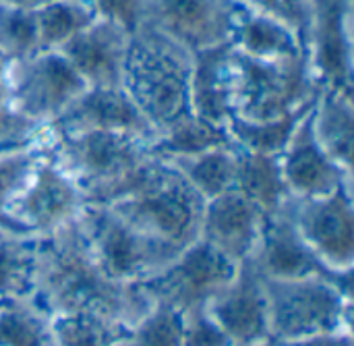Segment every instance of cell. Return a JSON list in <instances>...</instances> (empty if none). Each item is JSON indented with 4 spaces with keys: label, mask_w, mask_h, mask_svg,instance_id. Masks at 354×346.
I'll return each mask as SVG.
<instances>
[{
    "label": "cell",
    "mask_w": 354,
    "mask_h": 346,
    "mask_svg": "<svg viewBox=\"0 0 354 346\" xmlns=\"http://www.w3.org/2000/svg\"><path fill=\"white\" fill-rule=\"evenodd\" d=\"M77 218L41 237L35 297L50 313L85 311L133 326L149 311V301L139 286L106 276Z\"/></svg>",
    "instance_id": "cell-1"
},
{
    "label": "cell",
    "mask_w": 354,
    "mask_h": 346,
    "mask_svg": "<svg viewBox=\"0 0 354 346\" xmlns=\"http://www.w3.org/2000/svg\"><path fill=\"white\" fill-rule=\"evenodd\" d=\"M193 52L158 29L139 23L131 33L120 87L153 131L191 114Z\"/></svg>",
    "instance_id": "cell-2"
},
{
    "label": "cell",
    "mask_w": 354,
    "mask_h": 346,
    "mask_svg": "<svg viewBox=\"0 0 354 346\" xmlns=\"http://www.w3.org/2000/svg\"><path fill=\"white\" fill-rule=\"evenodd\" d=\"M48 152L79 185L85 201L100 206L116 201L153 156L149 137L118 131L48 129Z\"/></svg>",
    "instance_id": "cell-3"
},
{
    "label": "cell",
    "mask_w": 354,
    "mask_h": 346,
    "mask_svg": "<svg viewBox=\"0 0 354 346\" xmlns=\"http://www.w3.org/2000/svg\"><path fill=\"white\" fill-rule=\"evenodd\" d=\"M108 206L147 235L185 249L199 239L205 199L170 162L151 156L131 187Z\"/></svg>",
    "instance_id": "cell-4"
},
{
    "label": "cell",
    "mask_w": 354,
    "mask_h": 346,
    "mask_svg": "<svg viewBox=\"0 0 354 346\" xmlns=\"http://www.w3.org/2000/svg\"><path fill=\"white\" fill-rule=\"evenodd\" d=\"M270 336L295 345L319 334L353 330V284L330 278H263Z\"/></svg>",
    "instance_id": "cell-5"
},
{
    "label": "cell",
    "mask_w": 354,
    "mask_h": 346,
    "mask_svg": "<svg viewBox=\"0 0 354 346\" xmlns=\"http://www.w3.org/2000/svg\"><path fill=\"white\" fill-rule=\"evenodd\" d=\"M319 93L307 54L282 60L249 58L232 48V116L276 120L309 108Z\"/></svg>",
    "instance_id": "cell-6"
},
{
    "label": "cell",
    "mask_w": 354,
    "mask_h": 346,
    "mask_svg": "<svg viewBox=\"0 0 354 346\" xmlns=\"http://www.w3.org/2000/svg\"><path fill=\"white\" fill-rule=\"evenodd\" d=\"M77 220L100 268L124 286L149 280L183 251L137 228L110 206L85 203Z\"/></svg>",
    "instance_id": "cell-7"
},
{
    "label": "cell",
    "mask_w": 354,
    "mask_h": 346,
    "mask_svg": "<svg viewBox=\"0 0 354 346\" xmlns=\"http://www.w3.org/2000/svg\"><path fill=\"white\" fill-rule=\"evenodd\" d=\"M85 203L83 191L52 158L46 139L39 160L6 203L4 222L15 230L44 237L73 222L83 212Z\"/></svg>",
    "instance_id": "cell-8"
},
{
    "label": "cell",
    "mask_w": 354,
    "mask_h": 346,
    "mask_svg": "<svg viewBox=\"0 0 354 346\" xmlns=\"http://www.w3.org/2000/svg\"><path fill=\"white\" fill-rule=\"evenodd\" d=\"M354 183L324 195L288 197L284 210L307 247L336 274L353 276Z\"/></svg>",
    "instance_id": "cell-9"
},
{
    "label": "cell",
    "mask_w": 354,
    "mask_h": 346,
    "mask_svg": "<svg viewBox=\"0 0 354 346\" xmlns=\"http://www.w3.org/2000/svg\"><path fill=\"white\" fill-rule=\"evenodd\" d=\"M239 264L222 255L203 239L185 247L162 272L137 284L149 305L189 311L205 305L236 274Z\"/></svg>",
    "instance_id": "cell-10"
},
{
    "label": "cell",
    "mask_w": 354,
    "mask_h": 346,
    "mask_svg": "<svg viewBox=\"0 0 354 346\" xmlns=\"http://www.w3.org/2000/svg\"><path fill=\"white\" fill-rule=\"evenodd\" d=\"M87 87L81 75L58 50L8 62V93L12 108L37 127H50Z\"/></svg>",
    "instance_id": "cell-11"
},
{
    "label": "cell",
    "mask_w": 354,
    "mask_h": 346,
    "mask_svg": "<svg viewBox=\"0 0 354 346\" xmlns=\"http://www.w3.org/2000/svg\"><path fill=\"white\" fill-rule=\"evenodd\" d=\"M239 0H141V23L191 52L226 44Z\"/></svg>",
    "instance_id": "cell-12"
},
{
    "label": "cell",
    "mask_w": 354,
    "mask_h": 346,
    "mask_svg": "<svg viewBox=\"0 0 354 346\" xmlns=\"http://www.w3.org/2000/svg\"><path fill=\"white\" fill-rule=\"evenodd\" d=\"M307 60L319 87L354 91L353 0H311Z\"/></svg>",
    "instance_id": "cell-13"
},
{
    "label": "cell",
    "mask_w": 354,
    "mask_h": 346,
    "mask_svg": "<svg viewBox=\"0 0 354 346\" xmlns=\"http://www.w3.org/2000/svg\"><path fill=\"white\" fill-rule=\"evenodd\" d=\"M205 311L230 338L232 346L272 340L263 276L251 260L239 264L232 280L205 303Z\"/></svg>",
    "instance_id": "cell-14"
},
{
    "label": "cell",
    "mask_w": 354,
    "mask_h": 346,
    "mask_svg": "<svg viewBox=\"0 0 354 346\" xmlns=\"http://www.w3.org/2000/svg\"><path fill=\"white\" fill-rule=\"evenodd\" d=\"M268 214L236 189L205 201L199 239L234 264L251 260L259 247Z\"/></svg>",
    "instance_id": "cell-15"
},
{
    "label": "cell",
    "mask_w": 354,
    "mask_h": 346,
    "mask_svg": "<svg viewBox=\"0 0 354 346\" xmlns=\"http://www.w3.org/2000/svg\"><path fill=\"white\" fill-rule=\"evenodd\" d=\"M280 166L290 197L324 195L344 183H354L353 170L342 168L319 145L311 127V108L303 114L284 145Z\"/></svg>",
    "instance_id": "cell-16"
},
{
    "label": "cell",
    "mask_w": 354,
    "mask_h": 346,
    "mask_svg": "<svg viewBox=\"0 0 354 346\" xmlns=\"http://www.w3.org/2000/svg\"><path fill=\"white\" fill-rule=\"evenodd\" d=\"M131 33L127 27L97 17L58 52L64 54L87 85L120 87Z\"/></svg>",
    "instance_id": "cell-17"
},
{
    "label": "cell",
    "mask_w": 354,
    "mask_h": 346,
    "mask_svg": "<svg viewBox=\"0 0 354 346\" xmlns=\"http://www.w3.org/2000/svg\"><path fill=\"white\" fill-rule=\"evenodd\" d=\"M263 278H330L353 284V276H342L324 266L297 233L284 206L268 216L259 247L251 257Z\"/></svg>",
    "instance_id": "cell-18"
},
{
    "label": "cell",
    "mask_w": 354,
    "mask_h": 346,
    "mask_svg": "<svg viewBox=\"0 0 354 346\" xmlns=\"http://www.w3.org/2000/svg\"><path fill=\"white\" fill-rule=\"evenodd\" d=\"M52 131H118L151 137L153 129L122 87L87 85L48 127Z\"/></svg>",
    "instance_id": "cell-19"
},
{
    "label": "cell",
    "mask_w": 354,
    "mask_h": 346,
    "mask_svg": "<svg viewBox=\"0 0 354 346\" xmlns=\"http://www.w3.org/2000/svg\"><path fill=\"white\" fill-rule=\"evenodd\" d=\"M191 114L226 127L232 116V46L230 42L193 52Z\"/></svg>",
    "instance_id": "cell-20"
},
{
    "label": "cell",
    "mask_w": 354,
    "mask_h": 346,
    "mask_svg": "<svg viewBox=\"0 0 354 346\" xmlns=\"http://www.w3.org/2000/svg\"><path fill=\"white\" fill-rule=\"evenodd\" d=\"M228 42L236 52L257 60H282L307 54L305 44L292 29L253 10L241 0Z\"/></svg>",
    "instance_id": "cell-21"
},
{
    "label": "cell",
    "mask_w": 354,
    "mask_h": 346,
    "mask_svg": "<svg viewBox=\"0 0 354 346\" xmlns=\"http://www.w3.org/2000/svg\"><path fill=\"white\" fill-rule=\"evenodd\" d=\"M311 127L330 158L353 170L354 91L319 87L311 106Z\"/></svg>",
    "instance_id": "cell-22"
},
{
    "label": "cell",
    "mask_w": 354,
    "mask_h": 346,
    "mask_svg": "<svg viewBox=\"0 0 354 346\" xmlns=\"http://www.w3.org/2000/svg\"><path fill=\"white\" fill-rule=\"evenodd\" d=\"M41 237L0 224V299L35 295Z\"/></svg>",
    "instance_id": "cell-23"
},
{
    "label": "cell",
    "mask_w": 354,
    "mask_h": 346,
    "mask_svg": "<svg viewBox=\"0 0 354 346\" xmlns=\"http://www.w3.org/2000/svg\"><path fill=\"white\" fill-rule=\"evenodd\" d=\"M236 149V181L234 189L247 195L255 206H259L268 216L278 212L288 195L280 156L257 154L247 149Z\"/></svg>",
    "instance_id": "cell-24"
},
{
    "label": "cell",
    "mask_w": 354,
    "mask_h": 346,
    "mask_svg": "<svg viewBox=\"0 0 354 346\" xmlns=\"http://www.w3.org/2000/svg\"><path fill=\"white\" fill-rule=\"evenodd\" d=\"M0 346H54V316L35 295L0 299Z\"/></svg>",
    "instance_id": "cell-25"
},
{
    "label": "cell",
    "mask_w": 354,
    "mask_h": 346,
    "mask_svg": "<svg viewBox=\"0 0 354 346\" xmlns=\"http://www.w3.org/2000/svg\"><path fill=\"white\" fill-rule=\"evenodd\" d=\"M230 135L226 127L205 122L193 114L168 125L166 129L153 131L149 137L151 154L162 160L195 156L214 147L230 145Z\"/></svg>",
    "instance_id": "cell-26"
},
{
    "label": "cell",
    "mask_w": 354,
    "mask_h": 346,
    "mask_svg": "<svg viewBox=\"0 0 354 346\" xmlns=\"http://www.w3.org/2000/svg\"><path fill=\"white\" fill-rule=\"evenodd\" d=\"M170 162L207 201L220 193L234 189L236 181V149L234 145L214 147L195 156L166 160Z\"/></svg>",
    "instance_id": "cell-27"
},
{
    "label": "cell",
    "mask_w": 354,
    "mask_h": 346,
    "mask_svg": "<svg viewBox=\"0 0 354 346\" xmlns=\"http://www.w3.org/2000/svg\"><path fill=\"white\" fill-rule=\"evenodd\" d=\"M33 12L39 50H60L97 19L91 0H48Z\"/></svg>",
    "instance_id": "cell-28"
},
{
    "label": "cell",
    "mask_w": 354,
    "mask_h": 346,
    "mask_svg": "<svg viewBox=\"0 0 354 346\" xmlns=\"http://www.w3.org/2000/svg\"><path fill=\"white\" fill-rule=\"evenodd\" d=\"M54 346H120L129 324L85 311L52 313Z\"/></svg>",
    "instance_id": "cell-29"
},
{
    "label": "cell",
    "mask_w": 354,
    "mask_h": 346,
    "mask_svg": "<svg viewBox=\"0 0 354 346\" xmlns=\"http://www.w3.org/2000/svg\"><path fill=\"white\" fill-rule=\"evenodd\" d=\"M309 108L288 114V116H282V118H276V120H243V118L230 116L226 122V131L230 135L232 145L239 149L280 156L284 145L288 143L295 127L299 125V120L303 118V114Z\"/></svg>",
    "instance_id": "cell-30"
},
{
    "label": "cell",
    "mask_w": 354,
    "mask_h": 346,
    "mask_svg": "<svg viewBox=\"0 0 354 346\" xmlns=\"http://www.w3.org/2000/svg\"><path fill=\"white\" fill-rule=\"evenodd\" d=\"M39 52L35 12L10 4H0V56L17 62Z\"/></svg>",
    "instance_id": "cell-31"
},
{
    "label": "cell",
    "mask_w": 354,
    "mask_h": 346,
    "mask_svg": "<svg viewBox=\"0 0 354 346\" xmlns=\"http://www.w3.org/2000/svg\"><path fill=\"white\" fill-rule=\"evenodd\" d=\"M120 346H183V313L151 305L127 332Z\"/></svg>",
    "instance_id": "cell-32"
},
{
    "label": "cell",
    "mask_w": 354,
    "mask_h": 346,
    "mask_svg": "<svg viewBox=\"0 0 354 346\" xmlns=\"http://www.w3.org/2000/svg\"><path fill=\"white\" fill-rule=\"evenodd\" d=\"M46 139H48V129H46L44 137H39L37 141H33L29 145L0 152V224L2 226H6L4 208L12 199V195L21 189L27 174L39 160L44 147H46Z\"/></svg>",
    "instance_id": "cell-33"
},
{
    "label": "cell",
    "mask_w": 354,
    "mask_h": 346,
    "mask_svg": "<svg viewBox=\"0 0 354 346\" xmlns=\"http://www.w3.org/2000/svg\"><path fill=\"white\" fill-rule=\"evenodd\" d=\"M46 129L21 116L10 102L8 93V62L0 56V152L29 145L44 137Z\"/></svg>",
    "instance_id": "cell-34"
},
{
    "label": "cell",
    "mask_w": 354,
    "mask_h": 346,
    "mask_svg": "<svg viewBox=\"0 0 354 346\" xmlns=\"http://www.w3.org/2000/svg\"><path fill=\"white\" fill-rule=\"evenodd\" d=\"M241 2L292 29L305 44V52H307V37L313 17L311 0H241Z\"/></svg>",
    "instance_id": "cell-35"
},
{
    "label": "cell",
    "mask_w": 354,
    "mask_h": 346,
    "mask_svg": "<svg viewBox=\"0 0 354 346\" xmlns=\"http://www.w3.org/2000/svg\"><path fill=\"white\" fill-rule=\"evenodd\" d=\"M183 346H232V343L201 305L183 311Z\"/></svg>",
    "instance_id": "cell-36"
},
{
    "label": "cell",
    "mask_w": 354,
    "mask_h": 346,
    "mask_svg": "<svg viewBox=\"0 0 354 346\" xmlns=\"http://www.w3.org/2000/svg\"><path fill=\"white\" fill-rule=\"evenodd\" d=\"M97 17H106L129 31H135L141 23V0H91Z\"/></svg>",
    "instance_id": "cell-37"
},
{
    "label": "cell",
    "mask_w": 354,
    "mask_h": 346,
    "mask_svg": "<svg viewBox=\"0 0 354 346\" xmlns=\"http://www.w3.org/2000/svg\"><path fill=\"white\" fill-rule=\"evenodd\" d=\"M280 346H354L353 330H342V332H330V334H319L295 345H280Z\"/></svg>",
    "instance_id": "cell-38"
},
{
    "label": "cell",
    "mask_w": 354,
    "mask_h": 346,
    "mask_svg": "<svg viewBox=\"0 0 354 346\" xmlns=\"http://www.w3.org/2000/svg\"><path fill=\"white\" fill-rule=\"evenodd\" d=\"M44 2H48V0H0V4H10V6H19V8H27V10H35Z\"/></svg>",
    "instance_id": "cell-39"
},
{
    "label": "cell",
    "mask_w": 354,
    "mask_h": 346,
    "mask_svg": "<svg viewBox=\"0 0 354 346\" xmlns=\"http://www.w3.org/2000/svg\"><path fill=\"white\" fill-rule=\"evenodd\" d=\"M253 346H280L278 343H274V340H268V343H261V345H253Z\"/></svg>",
    "instance_id": "cell-40"
}]
</instances>
